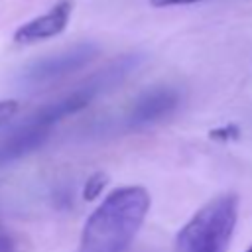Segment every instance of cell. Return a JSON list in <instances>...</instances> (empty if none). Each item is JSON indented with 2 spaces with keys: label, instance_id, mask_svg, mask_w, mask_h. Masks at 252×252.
Wrapping results in <instances>:
<instances>
[{
  "label": "cell",
  "instance_id": "ba28073f",
  "mask_svg": "<svg viewBox=\"0 0 252 252\" xmlns=\"http://www.w3.org/2000/svg\"><path fill=\"white\" fill-rule=\"evenodd\" d=\"M18 110V102L16 100H0V126L6 124Z\"/></svg>",
  "mask_w": 252,
  "mask_h": 252
},
{
  "label": "cell",
  "instance_id": "6da1fadb",
  "mask_svg": "<svg viewBox=\"0 0 252 252\" xmlns=\"http://www.w3.org/2000/svg\"><path fill=\"white\" fill-rule=\"evenodd\" d=\"M152 199L144 187L114 189L87 219L77 252H126L136 238Z\"/></svg>",
  "mask_w": 252,
  "mask_h": 252
},
{
  "label": "cell",
  "instance_id": "7a4b0ae2",
  "mask_svg": "<svg viewBox=\"0 0 252 252\" xmlns=\"http://www.w3.org/2000/svg\"><path fill=\"white\" fill-rule=\"evenodd\" d=\"M238 220V197L224 193L203 205L177 232L175 252H226Z\"/></svg>",
  "mask_w": 252,
  "mask_h": 252
},
{
  "label": "cell",
  "instance_id": "5b68a950",
  "mask_svg": "<svg viewBox=\"0 0 252 252\" xmlns=\"http://www.w3.org/2000/svg\"><path fill=\"white\" fill-rule=\"evenodd\" d=\"M179 102H181V94L173 87L156 85L152 89H146L142 94H138L134 98V102L126 110V114L122 118L124 130H128V132L144 130V128L167 118L169 114H173L175 108L179 106Z\"/></svg>",
  "mask_w": 252,
  "mask_h": 252
},
{
  "label": "cell",
  "instance_id": "7c38bea8",
  "mask_svg": "<svg viewBox=\"0 0 252 252\" xmlns=\"http://www.w3.org/2000/svg\"><path fill=\"white\" fill-rule=\"evenodd\" d=\"M246 252H252V246H250V248H248V250H246Z\"/></svg>",
  "mask_w": 252,
  "mask_h": 252
},
{
  "label": "cell",
  "instance_id": "3957f363",
  "mask_svg": "<svg viewBox=\"0 0 252 252\" xmlns=\"http://www.w3.org/2000/svg\"><path fill=\"white\" fill-rule=\"evenodd\" d=\"M55 124L57 120L51 116L45 104L30 114L12 132H8L6 138L0 140V167H6L39 150L51 136V128Z\"/></svg>",
  "mask_w": 252,
  "mask_h": 252
},
{
  "label": "cell",
  "instance_id": "9c48e42d",
  "mask_svg": "<svg viewBox=\"0 0 252 252\" xmlns=\"http://www.w3.org/2000/svg\"><path fill=\"white\" fill-rule=\"evenodd\" d=\"M236 136H238L236 126H224V128H219V130L211 132V138H215V140H228V138H236Z\"/></svg>",
  "mask_w": 252,
  "mask_h": 252
},
{
  "label": "cell",
  "instance_id": "30bf717a",
  "mask_svg": "<svg viewBox=\"0 0 252 252\" xmlns=\"http://www.w3.org/2000/svg\"><path fill=\"white\" fill-rule=\"evenodd\" d=\"M201 0H150L152 6L156 8H165V6H185V4H195Z\"/></svg>",
  "mask_w": 252,
  "mask_h": 252
},
{
  "label": "cell",
  "instance_id": "8992f818",
  "mask_svg": "<svg viewBox=\"0 0 252 252\" xmlns=\"http://www.w3.org/2000/svg\"><path fill=\"white\" fill-rule=\"evenodd\" d=\"M71 10H73V2L71 0L57 2L49 12L30 20V22H26V24H22L14 32V41L28 45V43H35V41L59 35L67 28Z\"/></svg>",
  "mask_w": 252,
  "mask_h": 252
},
{
  "label": "cell",
  "instance_id": "52a82bcc",
  "mask_svg": "<svg viewBox=\"0 0 252 252\" xmlns=\"http://www.w3.org/2000/svg\"><path fill=\"white\" fill-rule=\"evenodd\" d=\"M104 183H106V175H104V173H94V175H91V177L87 179L85 189H83V197L89 199V201L94 199V197H98V193L102 191Z\"/></svg>",
  "mask_w": 252,
  "mask_h": 252
},
{
  "label": "cell",
  "instance_id": "277c9868",
  "mask_svg": "<svg viewBox=\"0 0 252 252\" xmlns=\"http://www.w3.org/2000/svg\"><path fill=\"white\" fill-rule=\"evenodd\" d=\"M96 55H98V47L94 43H89V41L77 43L69 49L51 53L47 57H41L30 63L22 73V81L26 85H45V83L57 81L61 77H67L87 67Z\"/></svg>",
  "mask_w": 252,
  "mask_h": 252
},
{
  "label": "cell",
  "instance_id": "8fae6325",
  "mask_svg": "<svg viewBox=\"0 0 252 252\" xmlns=\"http://www.w3.org/2000/svg\"><path fill=\"white\" fill-rule=\"evenodd\" d=\"M0 252H12V246H10V240L4 236V234H0Z\"/></svg>",
  "mask_w": 252,
  "mask_h": 252
}]
</instances>
